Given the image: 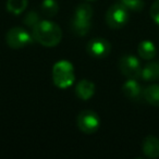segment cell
<instances>
[{"label":"cell","mask_w":159,"mask_h":159,"mask_svg":"<svg viewBox=\"0 0 159 159\" xmlns=\"http://www.w3.org/2000/svg\"><path fill=\"white\" fill-rule=\"evenodd\" d=\"M122 93L132 102H139L143 97V89L136 79H128V81L122 85Z\"/></svg>","instance_id":"obj_9"},{"label":"cell","mask_w":159,"mask_h":159,"mask_svg":"<svg viewBox=\"0 0 159 159\" xmlns=\"http://www.w3.org/2000/svg\"><path fill=\"white\" fill-rule=\"evenodd\" d=\"M86 50L91 57L102 59V58H106L110 53L111 44L102 37H95L89 42Z\"/></svg>","instance_id":"obj_8"},{"label":"cell","mask_w":159,"mask_h":159,"mask_svg":"<svg viewBox=\"0 0 159 159\" xmlns=\"http://www.w3.org/2000/svg\"><path fill=\"white\" fill-rule=\"evenodd\" d=\"M39 16L36 12H30V13L26 14L25 16V20H24V23H26L29 26H35L38 22H39Z\"/></svg>","instance_id":"obj_19"},{"label":"cell","mask_w":159,"mask_h":159,"mask_svg":"<svg viewBox=\"0 0 159 159\" xmlns=\"http://www.w3.org/2000/svg\"><path fill=\"white\" fill-rule=\"evenodd\" d=\"M137 53L144 60H152L156 57L157 49L156 46L150 40H143L137 46Z\"/></svg>","instance_id":"obj_13"},{"label":"cell","mask_w":159,"mask_h":159,"mask_svg":"<svg viewBox=\"0 0 159 159\" xmlns=\"http://www.w3.org/2000/svg\"><path fill=\"white\" fill-rule=\"evenodd\" d=\"M130 20V11L121 2H116L109 7L106 13V23L110 29H122Z\"/></svg>","instance_id":"obj_4"},{"label":"cell","mask_w":159,"mask_h":159,"mask_svg":"<svg viewBox=\"0 0 159 159\" xmlns=\"http://www.w3.org/2000/svg\"><path fill=\"white\" fill-rule=\"evenodd\" d=\"M149 14L152 20L156 23L157 25H159V0H155L154 3L152 5L149 10Z\"/></svg>","instance_id":"obj_18"},{"label":"cell","mask_w":159,"mask_h":159,"mask_svg":"<svg viewBox=\"0 0 159 159\" xmlns=\"http://www.w3.org/2000/svg\"><path fill=\"white\" fill-rule=\"evenodd\" d=\"M7 10L8 12L19 16L23 13L27 7V0H7Z\"/></svg>","instance_id":"obj_15"},{"label":"cell","mask_w":159,"mask_h":159,"mask_svg":"<svg viewBox=\"0 0 159 159\" xmlns=\"http://www.w3.org/2000/svg\"><path fill=\"white\" fill-rule=\"evenodd\" d=\"M52 81L58 89H66L72 86L75 81L74 68L68 60H60L52 66Z\"/></svg>","instance_id":"obj_3"},{"label":"cell","mask_w":159,"mask_h":159,"mask_svg":"<svg viewBox=\"0 0 159 159\" xmlns=\"http://www.w3.org/2000/svg\"><path fill=\"white\" fill-rule=\"evenodd\" d=\"M119 2H121L130 12H141L145 6L144 0H120Z\"/></svg>","instance_id":"obj_17"},{"label":"cell","mask_w":159,"mask_h":159,"mask_svg":"<svg viewBox=\"0 0 159 159\" xmlns=\"http://www.w3.org/2000/svg\"><path fill=\"white\" fill-rule=\"evenodd\" d=\"M142 152L147 158H159V139L154 135H147L142 142Z\"/></svg>","instance_id":"obj_10"},{"label":"cell","mask_w":159,"mask_h":159,"mask_svg":"<svg viewBox=\"0 0 159 159\" xmlns=\"http://www.w3.org/2000/svg\"><path fill=\"white\" fill-rule=\"evenodd\" d=\"M141 79L145 82H154L159 79V62H148L142 68Z\"/></svg>","instance_id":"obj_12"},{"label":"cell","mask_w":159,"mask_h":159,"mask_svg":"<svg viewBox=\"0 0 159 159\" xmlns=\"http://www.w3.org/2000/svg\"><path fill=\"white\" fill-rule=\"evenodd\" d=\"M77 128L85 134H94L97 132L100 125V119L95 111L83 110L76 118Z\"/></svg>","instance_id":"obj_6"},{"label":"cell","mask_w":159,"mask_h":159,"mask_svg":"<svg viewBox=\"0 0 159 159\" xmlns=\"http://www.w3.org/2000/svg\"><path fill=\"white\" fill-rule=\"evenodd\" d=\"M59 5L56 0H44L42 3V12L46 16H55L58 13Z\"/></svg>","instance_id":"obj_16"},{"label":"cell","mask_w":159,"mask_h":159,"mask_svg":"<svg viewBox=\"0 0 159 159\" xmlns=\"http://www.w3.org/2000/svg\"><path fill=\"white\" fill-rule=\"evenodd\" d=\"M93 8L86 2L80 3L75 8L74 16L71 21L72 31L76 35L84 36L89 32L92 25V18H93Z\"/></svg>","instance_id":"obj_2"},{"label":"cell","mask_w":159,"mask_h":159,"mask_svg":"<svg viewBox=\"0 0 159 159\" xmlns=\"http://www.w3.org/2000/svg\"><path fill=\"white\" fill-rule=\"evenodd\" d=\"M143 98L149 105L159 107V84H152L143 89Z\"/></svg>","instance_id":"obj_14"},{"label":"cell","mask_w":159,"mask_h":159,"mask_svg":"<svg viewBox=\"0 0 159 159\" xmlns=\"http://www.w3.org/2000/svg\"><path fill=\"white\" fill-rule=\"evenodd\" d=\"M33 35L22 27H12L6 35V42L12 49H21L33 43Z\"/></svg>","instance_id":"obj_5"},{"label":"cell","mask_w":159,"mask_h":159,"mask_svg":"<svg viewBox=\"0 0 159 159\" xmlns=\"http://www.w3.org/2000/svg\"><path fill=\"white\" fill-rule=\"evenodd\" d=\"M96 86L89 80H81L75 87V94L82 100H89L94 96Z\"/></svg>","instance_id":"obj_11"},{"label":"cell","mask_w":159,"mask_h":159,"mask_svg":"<svg viewBox=\"0 0 159 159\" xmlns=\"http://www.w3.org/2000/svg\"><path fill=\"white\" fill-rule=\"evenodd\" d=\"M89 1H94V0H89Z\"/></svg>","instance_id":"obj_20"},{"label":"cell","mask_w":159,"mask_h":159,"mask_svg":"<svg viewBox=\"0 0 159 159\" xmlns=\"http://www.w3.org/2000/svg\"><path fill=\"white\" fill-rule=\"evenodd\" d=\"M34 40L45 47H56L62 38V31L56 23L42 20L33 26Z\"/></svg>","instance_id":"obj_1"},{"label":"cell","mask_w":159,"mask_h":159,"mask_svg":"<svg viewBox=\"0 0 159 159\" xmlns=\"http://www.w3.org/2000/svg\"><path fill=\"white\" fill-rule=\"evenodd\" d=\"M120 72L128 79H139L142 66L141 62L136 57L132 55H124L119 60Z\"/></svg>","instance_id":"obj_7"}]
</instances>
